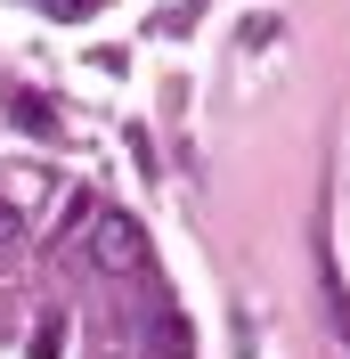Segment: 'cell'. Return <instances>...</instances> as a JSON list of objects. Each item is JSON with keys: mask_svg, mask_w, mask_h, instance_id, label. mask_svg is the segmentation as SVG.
Returning a JSON list of instances; mask_svg holds the SVG:
<instances>
[{"mask_svg": "<svg viewBox=\"0 0 350 359\" xmlns=\"http://www.w3.org/2000/svg\"><path fill=\"white\" fill-rule=\"evenodd\" d=\"M90 245H98V269H139V229H131V212H98V229H90Z\"/></svg>", "mask_w": 350, "mask_h": 359, "instance_id": "6da1fadb", "label": "cell"}, {"mask_svg": "<svg viewBox=\"0 0 350 359\" xmlns=\"http://www.w3.org/2000/svg\"><path fill=\"white\" fill-rule=\"evenodd\" d=\"M17 237H24V212H17L8 196H0V245H17Z\"/></svg>", "mask_w": 350, "mask_h": 359, "instance_id": "3957f363", "label": "cell"}, {"mask_svg": "<svg viewBox=\"0 0 350 359\" xmlns=\"http://www.w3.org/2000/svg\"><path fill=\"white\" fill-rule=\"evenodd\" d=\"M318 286H326V311H334V335H342V359H350V286H342V278H334V269H326V278H318Z\"/></svg>", "mask_w": 350, "mask_h": 359, "instance_id": "7a4b0ae2", "label": "cell"}]
</instances>
